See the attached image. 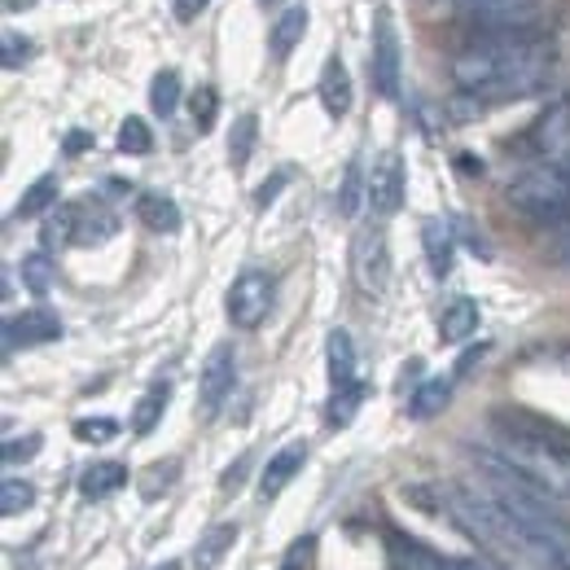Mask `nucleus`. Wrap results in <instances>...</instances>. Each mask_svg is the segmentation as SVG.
Segmentation results:
<instances>
[{
	"instance_id": "obj_1",
	"label": "nucleus",
	"mask_w": 570,
	"mask_h": 570,
	"mask_svg": "<svg viewBox=\"0 0 570 570\" xmlns=\"http://www.w3.org/2000/svg\"><path fill=\"white\" fill-rule=\"evenodd\" d=\"M470 461L479 465V474L488 479V492L500 500L504 522L518 540V549L549 570H570V518L558 509V500L544 497L497 443H470L465 448Z\"/></svg>"
},
{
	"instance_id": "obj_2",
	"label": "nucleus",
	"mask_w": 570,
	"mask_h": 570,
	"mask_svg": "<svg viewBox=\"0 0 570 570\" xmlns=\"http://www.w3.org/2000/svg\"><path fill=\"white\" fill-rule=\"evenodd\" d=\"M553 67L558 58L549 40H474L448 62V75L470 101L504 106L544 92L553 83Z\"/></svg>"
},
{
	"instance_id": "obj_3",
	"label": "nucleus",
	"mask_w": 570,
	"mask_h": 570,
	"mask_svg": "<svg viewBox=\"0 0 570 570\" xmlns=\"http://www.w3.org/2000/svg\"><path fill=\"white\" fill-rule=\"evenodd\" d=\"M492 443L558 504H570V430L522 409H497L488 417Z\"/></svg>"
},
{
	"instance_id": "obj_4",
	"label": "nucleus",
	"mask_w": 570,
	"mask_h": 570,
	"mask_svg": "<svg viewBox=\"0 0 570 570\" xmlns=\"http://www.w3.org/2000/svg\"><path fill=\"white\" fill-rule=\"evenodd\" d=\"M273 298H277V277L264 273V268H246L224 294L228 325L233 330H259L268 321V312H273Z\"/></svg>"
},
{
	"instance_id": "obj_5",
	"label": "nucleus",
	"mask_w": 570,
	"mask_h": 570,
	"mask_svg": "<svg viewBox=\"0 0 570 570\" xmlns=\"http://www.w3.org/2000/svg\"><path fill=\"white\" fill-rule=\"evenodd\" d=\"M570 141V92L562 97H553L527 128H522V137L513 141V149L522 154V158H549L558 145Z\"/></svg>"
},
{
	"instance_id": "obj_6",
	"label": "nucleus",
	"mask_w": 570,
	"mask_h": 570,
	"mask_svg": "<svg viewBox=\"0 0 570 570\" xmlns=\"http://www.w3.org/2000/svg\"><path fill=\"white\" fill-rule=\"evenodd\" d=\"M368 75H373V88L395 101L400 97V36H395V22L386 9L373 13V53H368Z\"/></svg>"
},
{
	"instance_id": "obj_7",
	"label": "nucleus",
	"mask_w": 570,
	"mask_h": 570,
	"mask_svg": "<svg viewBox=\"0 0 570 570\" xmlns=\"http://www.w3.org/2000/svg\"><path fill=\"white\" fill-rule=\"evenodd\" d=\"M352 268H356V285L364 294H386L391 285V246H386V233L382 228H364L356 237V250H352Z\"/></svg>"
},
{
	"instance_id": "obj_8",
	"label": "nucleus",
	"mask_w": 570,
	"mask_h": 570,
	"mask_svg": "<svg viewBox=\"0 0 570 570\" xmlns=\"http://www.w3.org/2000/svg\"><path fill=\"white\" fill-rule=\"evenodd\" d=\"M58 338H62V316L53 307H27V312L4 321V352L45 347V343H58Z\"/></svg>"
},
{
	"instance_id": "obj_9",
	"label": "nucleus",
	"mask_w": 570,
	"mask_h": 570,
	"mask_svg": "<svg viewBox=\"0 0 570 570\" xmlns=\"http://www.w3.org/2000/svg\"><path fill=\"white\" fill-rule=\"evenodd\" d=\"M368 207L377 219H391L404 207V163L395 149H386L368 171Z\"/></svg>"
},
{
	"instance_id": "obj_10",
	"label": "nucleus",
	"mask_w": 570,
	"mask_h": 570,
	"mask_svg": "<svg viewBox=\"0 0 570 570\" xmlns=\"http://www.w3.org/2000/svg\"><path fill=\"white\" fill-rule=\"evenodd\" d=\"M382 553H386L391 570H452V558H439L430 544H422L417 535H409L400 527L382 531Z\"/></svg>"
},
{
	"instance_id": "obj_11",
	"label": "nucleus",
	"mask_w": 570,
	"mask_h": 570,
	"mask_svg": "<svg viewBox=\"0 0 570 570\" xmlns=\"http://www.w3.org/2000/svg\"><path fill=\"white\" fill-rule=\"evenodd\" d=\"M233 386H237V352H233V343H219V347H212V356L203 364V377H198L203 409L219 413V404L233 395Z\"/></svg>"
},
{
	"instance_id": "obj_12",
	"label": "nucleus",
	"mask_w": 570,
	"mask_h": 570,
	"mask_svg": "<svg viewBox=\"0 0 570 570\" xmlns=\"http://www.w3.org/2000/svg\"><path fill=\"white\" fill-rule=\"evenodd\" d=\"M307 465V443L303 439H294V443H285L282 452H273L268 456V465H264V474H259V500H277L298 479V470Z\"/></svg>"
},
{
	"instance_id": "obj_13",
	"label": "nucleus",
	"mask_w": 570,
	"mask_h": 570,
	"mask_svg": "<svg viewBox=\"0 0 570 570\" xmlns=\"http://www.w3.org/2000/svg\"><path fill=\"white\" fill-rule=\"evenodd\" d=\"M316 92H321V106H325V115H330V119H343V115L352 110V75H347V62H343L338 53H330V58H325Z\"/></svg>"
},
{
	"instance_id": "obj_14",
	"label": "nucleus",
	"mask_w": 570,
	"mask_h": 570,
	"mask_svg": "<svg viewBox=\"0 0 570 570\" xmlns=\"http://www.w3.org/2000/svg\"><path fill=\"white\" fill-rule=\"evenodd\" d=\"M479 303L470 298V294H456L452 303H443V312H439V338L443 343H465L474 330H479Z\"/></svg>"
},
{
	"instance_id": "obj_15",
	"label": "nucleus",
	"mask_w": 570,
	"mask_h": 570,
	"mask_svg": "<svg viewBox=\"0 0 570 570\" xmlns=\"http://www.w3.org/2000/svg\"><path fill=\"white\" fill-rule=\"evenodd\" d=\"M325 364H330V386H352L360 382V360H356V343L347 330H330V343H325Z\"/></svg>"
},
{
	"instance_id": "obj_16",
	"label": "nucleus",
	"mask_w": 570,
	"mask_h": 570,
	"mask_svg": "<svg viewBox=\"0 0 570 570\" xmlns=\"http://www.w3.org/2000/svg\"><path fill=\"white\" fill-rule=\"evenodd\" d=\"M124 488H128V465L124 461H92L79 474V497L83 500H106L124 492Z\"/></svg>"
},
{
	"instance_id": "obj_17",
	"label": "nucleus",
	"mask_w": 570,
	"mask_h": 570,
	"mask_svg": "<svg viewBox=\"0 0 570 570\" xmlns=\"http://www.w3.org/2000/svg\"><path fill=\"white\" fill-rule=\"evenodd\" d=\"M422 250H426L430 273L443 282L452 273V264H456V237H452V228L443 219H426L422 224Z\"/></svg>"
},
{
	"instance_id": "obj_18",
	"label": "nucleus",
	"mask_w": 570,
	"mask_h": 570,
	"mask_svg": "<svg viewBox=\"0 0 570 570\" xmlns=\"http://www.w3.org/2000/svg\"><path fill=\"white\" fill-rule=\"evenodd\" d=\"M119 233V215L106 203H79V228H75V246H101Z\"/></svg>"
},
{
	"instance_id": "obj_19",
	"label": "nucleus",
	"mask_w": 570,
	"mask_h": 570,
	"mask_svg": "<svg viewBox=\"0 0 570 570\" xmlns=\"http://www.w3.org/2000/svg\"><path fill=\"white\" fill-rule=\"evenodd\" d=\"M237 522H215L212 531L198 540V549H194V567L198 570H219L224 567V558L233 553V544H237Z\"/></svg>"
},
{
	"instance_id": "obj_20",
	"label": "nucleus",
	"mask_w": 570,
	"mask_h": 570,
	"mask_svg": "<svg viewBox=\"0 0 570 570\" xmlns=\"http://www.w3.org/2000/svg\"><path fill=\"white\" fill-rule=\"evenodd\" d=\"M58 194H62V185H58L53 171L36 176V180L22 189V198H18V207H13V219H36V215H45L49 207H58Z\"/></svg>"
},
{
	"instance_id": "obj_21",
	"label": "nucleus",
	"mask_w": 570,
	"mask_h": 570,
	"mask_svg": "<svg viewBox=\"0 0 570 570\" xmlns=\"http://www.w3.org/2000/svg\"><path fill=\"white\" fill-rule=\"evenodd\" d=\"M307 4H289L282 18L273 22V36H268V45H273V58L277 62H285L289 53H294V45L303 40V31H307Z\"/></svg>"
},
{
	"instance_id": "obj_22",
	"label": "nucleus",
	"mask_w": 570,
	"mask_h": 570,
	"mask_svg": "<svg viewBox=\"0 0 570 570\" xmlns=\"http://www.w3.org/2000/svg\"><path fill=\"white\" fill-rule=\"evenodd\" d=\"M167 404H171V382H154L137 400V409H132V434H141V439L154 434L158 422H163V413H167Z\"/></svg>"
},
{
	"instance_id": "obj_23",
	"label": "nucleus",
	"mask_w": 570,
	"mask_h": 570,
	"mask_svg": "<svg viewBox=\"0 0 570 570\" xmlns=\"http://www.w3.org/2000/svg\"><path fill=\"white\" fill-rule=\"evenodd\" d=\"M137 219L149 233H180V207L167 194H141L137 198Z\"/></svg>"
},
{
	"instance_id": "obj_24",
	"label": "nucleus",
	"mask_w": 570,
	"mask_h": 570,
	"mask_svg": "<svg viewBox=\"0 0 570 570\" xmlns=\"http://www.w3.org/2000/svg\"><path fill=\"white\" fill-rule=\"evenodd\" d=\"M452 382H456V377H426V382L413 391V400H409V417L430 422L434 413H443L448 400H452Z\"/></svg>"
},
{
	"instance_id": "obj_25",
	"label": "nucleus",
	"mask_w": 570,
	"mask_h": 570,
	"mask_svg": "<svg viewBox=\"0 0 570 570\" xmlns=\"http://www.w3.org/2000/svg\"><path fill=\"white\" fill-rule=\"evenodd\" d=\"M75 228H79V203H62V207H53V215H49V219H45V228H40L45 250H53V246H75Z\"/></svg>"
},
{
	"instance_id": "obj_26",
	"label": "nucleus",
	"mask_w": 570,
	"mask_h": 570,
	"mask_svg": "<svg viewBox=\"0 0 570 570\" xmlns=\"http://www.w3.org/2000/svg\"><path fill=\"white\" fill-rule=\"evenodd\" d=\"M18 277H22V285H27L36 298H45V294L53 289V259H49V250H31V255H22Z\"/></svg>"
},
{
	"instance_id": "obj_27",
	"label": "nucleus",
	"mask_w": 570,
	"mask_h": 570,
	"mask_svg": "<svg viewBox=\"0 0 570 570\" xmlns=\"http://www.w3.org/2000/svg\"><path fill=\"white\" fill-rule=\"evenodd\" d=\"M364 395H368V386L364 382H352V386H338L334 395H330V409H325V422L338 430L347 426L352 417L360 413V404H364Z\"/></svg>"
},
{
	"instance_id": "obj_28",
	"label": "nucleus",
	"mask_w": 570,
	"mask_h": 570,
	"mask_svg": "<svg viewBox=\"0 0 570 570\" xmlns=\"http://www.w3.org/2000/svg\"><path fill=\"white\" fill-rule=\"evenodd\" d=\"M255 137H259V119H255L250 110H246V115H237V124H233V132H228V163H233L237 171L250 163Z\"/></svg>"
},
{
	"instance_id": "obj_29",
	"label": "nucleus",
	"mask_w": 570,
	"mask_h": 570,
	"mask_svg": "<svg viewBox=\"0 0 570 570\" xmlns=\"http://www.w3.org/2000/svg\"><path fill=\"white\" fill-rule=\"evenodd\" d=\"M149 106H154V115L171 119V115H176V106H180V75L176 71L154 75V83H149Z\"/></svg>"
},
{
	"instance_id": "obj_30",
	"label": "nucleus",
	"mask_w": 570,
	"mask_h": 570,
	"mask_svg": "<svg viewBox=\"0 0 570 570\" xmlns=\"http://www.w3.org/2000/svg\"><path fill=\"white\" fill-rule=\"evenodd\" d=\"M360 198H368V180H364V167H360V158L347 163V171H343V185H338V215H352L360 212Z\"/></svg>"
},
{
	"instance_id": "obj_31",
	"label": "nucleus",
	"mask_w": 570,
	"mask_h": 570,
	"mask_svg": "<svg viewBox=\"0 0 570 570\" xmlns=\"http://www.w3.org/2000/svg\"><path fill=\"white\" fill-rule=\"evenodd\" d=\"M189 119H194L198 132H212L215 128V119H219V92H215L212 83H198L189 92Z\"/></svg>"
},
{
	"instance_id": "obj_32",
	"label": "nucleus",
	"mask_w": 570,
	"mask_h": 570,
	"mask_svg": "<svg viewBox=\"0 0 570 570\" xmlns=\"http://www.w3.org/2000/svg\"><path fill=\"white\" fill-rule=\"evenodd\" d=\"M31 504H36V488H31L27 479H13V474H9V479L0 483V513H4V518L27 513Z\"/></svg>"
},
{
	"instance_id": "obj_33",
	"label": "nucleus",
	"mask_w": 570,
	"mask_h": 570,
	"mask_svg": "<svg viewBox=\"0 0 570 570\" xmlns=\"http://www.w3.org/2000/svg\"><path fill=\"white\" fill-rule=\"evenodd\" d=\"M119 149H124V154H149V149H154L149 124L137 119V115H128V119L119 124Z\"/></svg>"
},
{
	"instance_id": "obj_34",
	"label": "nucleus",
	"mask_w": 570,
	"mask_h": 570,
	"mask_svg": "<svg viewBox=\"0 0 570 570\" xmlns=\"http://www.w3.org/2000/svg\"><path fill=\"white\" fill-rule=\"evenodd\" d=\"M71 434L79 443H110L119 434V422L115 417H79L71 426Z\"/></svg>"
},
{
	"instance_id": "obj_35",
	"label": "nucleus",
	"mask_w": 570,
	"mask_h": 570,
	"mask_svg": "<svg viewBox=\"0 0 570 570\" xmlns=\"http://www.w3.org/2000/svg\"><path fill=\"white\" fill-rule=\"evenodd\" d=\"M40 448H45V439H40V434H22V439H4L0 456H4V465H18V461H31Z\"/></svg>"
},
{
	"instance_id": "obj_36",
	"label": "nucleus",
	"mask_w": 570,
	"mask_h": 570,
	"mask_svg": "<svg viewBox=\"0 0 570 570\" xmlns=\"http://www.w3.org/2000/svg\"><path fill=\"white\" fill-rule=\"evenodd\" d=\"M312 553H316V535H298V540L285 549V558L277 570H307L312 567Z\"/></svg>"
},
{
	"instance_id": "obj_37",
	"label": "nucleus",
	"mask_w": 570,
	"mask_h": 570,
	"mask_svg": "<svg viewBox=\"0 0 570 570\" xmlns=\"http://www.w3.org/2000/svg\"><path fill=\"white\" fill-rule=\"evenodd\" d=\"M176 479V461H158V465H149V479H145V500H154L158 492H167V483Z\"/></svg>"
},
{
	"instance_id": "obj_38",
	"label": "nucleus",
	"mask_w": 570,
	"mask_h": 570,
	"mask_svg": "<svg viewBox=\"0 0 570 570\" xmlns=\"http://www.w3.org/2000/svg\"><path fill=\"white\" fill-rule=\"evenodd\" d=\"M27 53H31V40H22V36H13V31H9V36H4V58H0V62H4V71L22 67V62H27Z\"/></svg>"
},
{
	"instance_id": "obj_39",
	"label": "nucleus",
	"mask_w": 570,
	"mask_h": 570,
	"mask_svg": "<svg viewBox=\"0 0 570 570\" xmlns=\"http://www.w3.org/2000/svg\"><path fill=\"white\" fill-rule=\"evenodd\" d=\"M285 180H289V176H285V171H277V176H273V180H264V185H259V194H255V207H268V203H273V198H277V189H282Z\"/></svg>"
},
{
	"instance_id": "obj_40",
	"label": "nucleus",
	"mask_w": 570,
	"mask_h": 570,
	"mask_svg": "<svg viewBox=\"0 0 570 570\" xmlns=\"http://www.w3.org/2000/svg\"><path fill=\"white\" fill-rule=\"evenodd\" d=\"M207 4H212V0H176V18H180V22H194Z\"/></svg>"
},
{
	"instance_id": "obj_41",
	"label": "nucleus",
	"mask_w": 570,
	"mask_h": 570,
	"mask_svg": "<svg viewBox=\"0 0 570 570\" xmlns=\"http://www.w3.org/2000/svg\"><path fill=\"white\" fill-rule=\"evenodd\" d=\"M488 356V343H479V347H470V352H465V356L456 360V377H465V373H470V368H474V364H479V360Z\"/></svg>"
},
{
	"instance_id": "obj_42",
	"label": "nucleus",
	"mask_w": 570,
	"mask_h": 570,
	"mask_svg": "<svg viewBox=\"0 0 570 570\" xmlns=\"http://www.w3.org/2000/svg\"><path fill=\"white\" fill-rule=\"evenodd\" d=\"M448 4H456V0H413V9H417L422 18H434V13H443Z\"/></svg>"
},
{
	"instance_id": "obj_43",
	"label": "nucleus",
	"mask_w": 570,
	"mask_h": 570,
	"mask_svg": "<svg viewBox=\"0 0 570 570\" xmlns=\"http://www.w3.org/2000/svg\"><path fill=\"white\" fill-rule=\"evenodd\" d=\"M92 145V132H71L67 137V154H79V149H88Z\"/></svg>"
},
{
	"instance_id": "obj_44",
	"label": "nucleus",
	"mask_w": 570,
	"mask_h": 570,
	"mask_svg": "<svg viewBox=\"0 0 570 570\" xmlns=\"http://www.w3.org/2000/svg\"><path fill=\"white\" fill-rule=\"evenodd\" d=\"M558 163H562V167L570 171V149H562V154H558Z\"/></svg>"
},
{
	"instance_id": "obj_45",
	"label": "nucleus",
	"mask_w": 570,
	"mask_h": 570,
	"mask_svg": "<svg viewBox=\"0 0 570 570\" xmlns=\"http://www.w3.org/2000/svg\"><path fill=\"white\" fill-rule=\"evenodd\" d=\"M154 570H176V562H167V567H154Z\"/></svg>"
},
{
	"instance_id": "obj_46",
	"label": "nucleus",
	"mask_w": 570,
	"mask_h": 570,
	"mask_svg": "<svg viewBox=\"0 0 570 570\" xmlns=\"http://www.w3.org/2000/svg\"><path fill=\"white\" fill-rule=\"evenodd\" d=\"M264 4H277V0H264Z\"/></svg>"
}]
</instances>
